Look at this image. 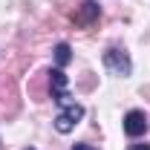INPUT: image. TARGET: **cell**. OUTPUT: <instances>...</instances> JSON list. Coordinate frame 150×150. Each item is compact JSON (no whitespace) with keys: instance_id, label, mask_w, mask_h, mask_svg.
<instances>
[{"instance_id":"cell-1","label":"cell","mask_w":150,"mask_h":150,"mask_svg":"<svg viewBox=\"0 0 150 150\" xmlns=\"http://www.w3.org/2000/svg\"><path fill=\"white\" fill-rule=\"evenodd\" d=\"M104 67H107L112 75H118V78H127V75L133 72V61H130V55L124 52V46H107V52H104Z\"/></svg>"},{"instance_id":"cell-2","label":"cell","mask_w":150,"mask_h":150,"mask_svg":"<svg viewBox=\"0 0 150 150\" xmlns=\"http://www.w3.org/2000/svg\"><path fill=\"white\" fill-rule=\"evenodd\" d=\"M81 118H84V107L72 101V104H67V107H61V110H58V115H55V130L67 136V133L75 130V124H78Z\"/></svg>"},{"instance_id":"cell-3","label":"cell","mask_w":150,"mask_h":150,"mask_svg":"<svg viewBox=\"0 0 150 150\" xmlns=\"http://www.w3.org/2000/svg\"><path fill=\"white\" fill-rule=\"evenodd\" d=\"M49 81H52V98H55L61 107H67V104H72V95L67 93V75H64V69L58 67V69H52L49 72Z\"/></svg>"},{"instance_id":"cell-4","label":"cell","mask_w":150,"mask_h":150,"mask_svg":"<svg viewBox=\"0 0 150 150\" xmlns=\"http://www.w3.org/2000/svg\"><path fill=\"white\" fill-rule=\"evenodd\" d=\"M124 133L130 136V139H139V136H144L147 133V115L142 110H130L124 115Z\"/></svg>"},{"instance_id":"cell-5","label":"cell","mask_w":150,"mask_h":150,"mask_svg":"<svg viewBox=\"0 0 150 150\" xmlns=\"http://www.w3.org/2000/svg\"><path fill=\"white\" fill-rule=\"evenodd\" d=\"M98 18H101V6H98L95 0H84V6L72 15V20L78 23V26H93Z\"/></svg>"},{"instance_id":"cell-6","label":"cell","mask_w":150,"mask_h":150,"mask_svg":"<svg viewBox=\"0 0 150 150\" xmlns=\"http://www.w3.org/2000/svg\"><path fill=\"white\" fill-rule=\"evenodd\" d=\"M55 61H58V67H67V64L72 61V49H69V43H58V46H55Z\"/></svg>"},{"instance_id":"cell-7","label":"cell","mask_w":150,"mask_h":150,"mask_svg":"<svg viewBox=\"0 0 150 150\" xmlns=\"http://www.w3.org/2000/svg\"><path fill=\"white\" fill-rule=\"evenodd\" d=\"M72 150H95V147H93V144H75Z\"/></svg>"},{"instance_id":"cell-8","label":"cell","mask_w":150,"mask_h":150,"mask_svg":"<svg viewBox=\"0 0 150 150\" xmlns=\"http://www.w3.org/2000/svg\"><path fill=\"white\" fill-rule=\"evenodd\" d=\"M130 150H150V144H130Z\"/></svg>"},{"instance_id":"cell-9","label":"cell","mask_w":150,"mask_h":150,"mask_svg":"<svg viewBox=\"0 0 150 150\" xmlns=\"http://www.w3.org/2000/svg\"><path fill=\"white\" fill-rule=\"evenodd\" d=\"M23 150H35V147H23Z\"/></svg>"},{"instance_id":"cell-10","label":"cell","mask_w":150,"mask_h":150,"mask_svg":"<svg viewBox=\"0 0 150 150\" xmlns=\"http://www.w3.org/2000/svg\"><path fill=\"white\" fill-rule=\"evenodd\" d=\"M0 147H3V142H0Z\"/></svg>"}]
</instances>
